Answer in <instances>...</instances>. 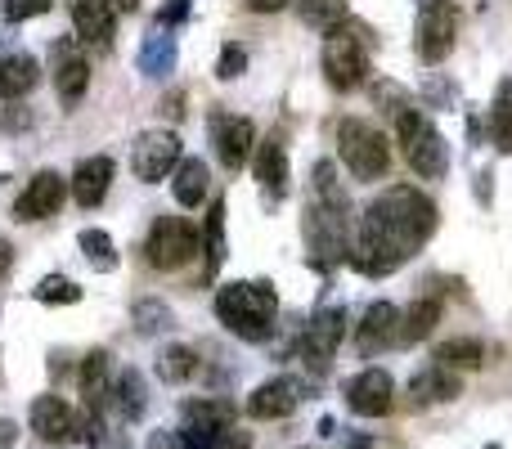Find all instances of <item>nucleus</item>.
Listing matches in <instances>:
<instances>
[{
    "label": "nucleus",
    "instance_id": "obj_47",
    "mask_svg": "<svg viewBox=\"0 0 512 449\" xmlns=\"http://www.w3.org/2000/svg\"><path fill=\"white\" fill-rule=\"evenodd\" d=\"M117 9H122V14H135V9H140V0H113Z\"/></svg>",
    "mask_w": 512,
    "mask_h": 449
},
{
    "label": "nucleus",
    "instance_id": "obj_2",
    "mask_svg": "<svg viewBox=\"0 0 512 449\" xmlns=\"http://www.w3.org/2000/svg\"><path fill=\"white\" fill-rule=\"evenodd\" d=\"M274 315H279V292H274V283L239 279L216 292V319H221L239 342H270Z\"/></svg>",
    "mask_w": 512,
    "mask_h": 449
},
{
    "label": "nucleus",
    "instance_id": "obj_42",
    "mask_svg": "<svg viewBox=\"0 0 512 449\" xmlns=\"http://www.w3.org/2000/svg\"><path fill=\"white\" fill-rule=\"evenodd\" d=\"M207 449H252V432H239V427H225V432H216V441Z\"/></svg>",
    "mask_w": 512,
    "mask_h": 449
},
{
    "label": "nucleus",
    "instance_id": "obj_36",
    "mask_svg": "<svg viewBox=\"0 0 512 449\" xmlns=\"http://www.w3.org/2000/svg\"><path fill=\"white\" fill-rule=\"evenodd\" d=\"M32 297L41 301V306H77L81 288L72 279H63V274H45V279L32 288Z\"/></svg>",
    "mask_w": 512,
    "mask_h": 449
},
{
    "label": "nucleus",
    "instance_id": "obj_30",
    "mask_svg": "<svg viewBox=\"0 0 512 449\" xmlns=\"http://www.w3.org/2000/svg\"><path fill=\"white\" fill-rule=\"evenodd\" d=\"M131 324H135V333L140 337H158V333H171V328H176V315H171L167 301L144 297V301H135L131 306Z\"/></svg>",
    "mask_w": 512,
    "mask_h": 449
},
{
    "label": "nucleus",
    "instance_id": "obj_48",
    "mask_svg": "<svg viewBox=\"0 0 512 449\" xmlns=\"http://www.w3.org/2000/svg\"><path fill=\"white\" fill-rule=\"evenodd\" d=\"M490 449H499V445H490Z\"/></svg>",
    "mask_w": 512,
    "mask_h": 449
},
{
    "label": "nucleus",
    "instance_id": "obj_15",
    "mask_svg": "<svg viewBox=\"0 0 512 449\" xmlns=\"http://www.w3.org/2000/svg\"><path fill=\"white\" fill-rule=\"evenodd\" d=\"M391 400H396V382H391L387 369H364L346 382V409L360 418L391 414Z\"/></svg>",
    "mask_w": 512,
    "mask_h": 449
},
{
    "label": "nucleus",
    "instance_id": "obj_4",
    "mask_svg": "<svg viewBox=\"0 0 512 449\" xmlns=\"http://www.w3.org/2000/svg\"><path fill=\"white\" fill-rule=\"evenodd\" d=\"M396 140L418 180H445V171H450V144L432 126V117H423L418 108L396 113Z\"/></svg>",
    "mask_w": 512,
    "mask_h": 449
},
{
    "label": "nucleus",
    "instance_id": "obj_16",
    "mask_svg": "<svg viewBox=\"0 0 512 449\" xmlns=\"http://www.w3.org/2000/svg\"><path fill=\"white\" fill-rule=\"evenodd\" d=\"M212 144H216V158H221L225 171H239L243 162L252 158V144H256V131L248 117L239 113H212Z\"/></svg>",
    "mask_w": 512,
    "mask_h": 449
},
{
    "label": "nucleus",
    "instance_id": "obj_25",
    "mask_svg": "<svg viewBox=\"0 0 512 449\" xmlns=\"http://www.w3.org/2000/svg\"><path fill=\"white\" fill-rule=\"evenodd\" d=\"M140 77H149V81H158V77H167L171 68H176V36L167 32V27H153L149 36H144V45H140Z\"/></svg>",
    "mask_w": 512,
    "mask_h": 449
},
{
    "label": "nucleus",
    "instance_id": "obj_43",
    "mask_svg": "<svg viewBox=\"0 0 512 449\" xmlns=\"http://www.w3.org/2000/svg\"><path fill=\"white\" fill-rule=\"evenodd\" d=\"M144 449H185V441H180V432H167V427H162V432H149V445Z\"/></svg>",
    "mask_w": 512,
    "mask_h": 449
},
{
    "label": "nucleus",
    "instance_id": "obj_31",
    "mask_svg": "<svg viewBox=\"0 0 512 449\" xmlns=\"http://www.w3.org/2000/svg\"><path fill=\"white\" fill-rule=\"evenodd\" d=\"M436 364H445V369H481L486 364V346L477 337H454V342L436 346Z\"/></svg>",
    "mask_w": 512,
    "mask_h": 449
},
{
    "label": "nucleus",
    "instance_id": "obj_22",
    "mask_svg": "<svg viewBox=\"0 0 512 449\" xmlns=\"http://www.w3.org/2000/svg\"><path fill=\"white\" fill-rule=\"evenodd\" d=\"M409 396H414L418 409L427 405H450V400L463 396L459 378H454V369H445V364H432V369L414 373V382H409Z\"/></svg>",
    "mask_w": 512,
    "mask_h": 449
},
{
    "label": "nucleus",
    "instance_id": "obj_6",
    "mask_svg": "<svg viewBox=\"0 0 512 449\" xmlns=\"http://www.w3.org/2000/svg\"><path fill=\"white\" fill-rule=\"evenodd\" d=\"M306 261L324 274L351 261V212L324 203L306 207Z\"/></svg>",
    "mask_w": 512,
    "mask_h": 449
},
{
    "label": "nucleus",
    "instance_id": "obj_28",
    "mask_svg": "<svg viewBox=\"0 0 512 449\" xmlns=\"http://www.w3.org/2000/svg\"><path fill=\"white\" fill-rule=\"evenodd\" d=\"M36 81H41V68H36L32 54H9V59H0V99H23Z\"/></svg>",
    "mask_w": 512,
    "mask_h": 449
},
{
    "label": "nucleus",
    "instance_id": "obj_11",
    "mask_svg": "<svg viewBox=\"0 0 512 449\" xmlns=\"http://www.w3.org/2000/svg\"><path fill=\"white\" fill-rule=\"evenodd\" d=\"M234 405L230 400H216V396H203V400H185L180 405V441L185 449H207L216 441V432L234 427Z\"/></svg>",
    "mask_w": 512,
    "mask_h": 449
},
{
    "label": "nucleus",
    "instance_id": "obj_14",
    "mask_svg": "<svg viewBox=\"0 0 512 449\" xmlns=\"http://www.w3.org/2000/svg\"><path fill=\"white\" fill-rule=\"evenodd\" d=\"M68 185L72 180H63L59 171H36L32 180H27V189L18 194V203H14V216L18 221H45V216H59V207H63V198H68Z\"/></svg>",
    "mask_w": 512,
    "mask_h": 449
},
{
    "label": "nucleus",
    "instance_id": "obj_41",
    "mask_svg": "<svg viewBox=\"0 0 512 449\" xmlns=\"http://www.w3.org/2000/svg\"><path fill=\"white\" fill-rule=\"evenodd\" d=\"M189 5H194V0H167V5H162V14H158V27H180L189 18Z\"/></svg>",
    "mask_w": 512,
    "mask_h": 449
},
{
    "label": "nucleus",
    "instance_id": "obj_26",
    "mask_svg": "<svg viewBox=\"0 0 512 449\" xmlns=\"http://www.w3.org/2000/svg\"><path fill=\"white\" fill-rule=\"evenodd\" d=\"M207 189H212V171H207L203 158H185L176 167V180H171V194H176L180 207H203Z\"/></svg>",
    "mask_w": 512,
    "mask_h": 449
},
{
    "label": "nucleus",
    "instance_id": "obj_45",
    "mask_svg": "<svg viewBox=\"0 0 512 449\" xmlns=\"http://www.w3.org/2000/svg\"><path fill=\"white\" fill-rule=\"evenodd\" d=\"M14 445H18V423L0 418V449H14Z\"/></svg>",
    "mask_w": 512,
    "mask_h": 449
},
{
    "label": "nucleus",
    "instance_id": "obj_38",
    "mask_svg": "<svg viewBox=\"0 0 512 449\" xmlns=\"http://www.w3.org/2000/svg\"><path fill=\"white\" fill-rule=\"evenodd\" d=\"M77 441L86 445V449H95V445H104V441H108V432H104V418H99V409H86V414L77 418Z\"/></svg>",
    "mask_w": 512,
    "mask_h": 449
},
{
    "label": "nucleus",
    "instance_id": "obj_44",
    "mask_svg": "<svg viewBox=\"0 0 512 449\" xmlns=\"http://www.w3.org/2000/svg\"><path fill=\"white\" fill-rule=\"evenodd\" d=\"M243 5H248L252 14H279V9H288L292 0H243Z\"/></svg>",
    "mask_w": 512,
    "mask_h": 449
},
{
    "label": "nucleus",
    "instance_id": "obj_3",
    "mask_svg": "<svg viewBox=\"0 0 512 449\" xmlns=\"http://www.w3.org/2000/svg\"><path fill=\"white\" fill-rule=\"evenodd\" d=\"M324 77L333 90H355L364 86V77H369V63H373V32L360 23H337L328 27L324 36Z\"/></svg>",
    "mask_w": 512,
    "mask_h": 449
},
{
    "label": "nucleus",
    "instance_id": "obj_33",
    "mask_svg": "<svg viewBox=\"0 0 512 449\" xmlns=\"http://www.w3.org/2000/svg\"><path fill=\"white\" fill-rule=\"evenodd\" d=\"M194 373H198V351L194 346H167V351L158 355V378L171 382V387L189 382Z\"/></svg>",
    "mask_w": 512,
    "mask_h": 449
},
{
    "label": "nucleus",
    "instance_id": "obj_19",
    "mask_svg": "<svg viewBox=\"0 0 512 449\" xmlns=\"http://www.w3.org/2000/svg\"><path fill=\"white\" fill-rule=\"evenodd\" d=\"M400 342V310L391 301H373L364 310V319L355 324V346L364 355H378L382 346H396Z\"/></svg>",
    "mask_w": 512,
    "mask_h": 449
},
{
    "label": "nucleus",
    "instance_id": "obj_29",
    "mask_svg": "<svg viewBox=\"0 0 512 449\" xmlns=\"http://www.w3.org/2000/svg\"><path fill=\"white\" fill-rule=\"evenodd\" d=\"M441 324V301L436 297H423L409 306V315H400V346H414L423 337H432V328Z\"/></svg>",
    "mask_w": 512,
    "mask_h": 449
},
{
    "label": "nucleus",
    "instance_id": "obj_12",
    "mask_svg": "<svg viewBox=\"0 0 512 449\" xmlns=\"http://www.w3.org/2000/svg\"><path fill=\"white\" fill-rule=\"evenodd\" d=\"M306 396H310V387L301 378H270L248 396V418H256V423L288 418V414H297Z\"/></svg>",
    "mask_w": 512,
    "mask_h": 449
},
{
    "label": "nucleus",
    "instance_id": "obj_7",
    "mask_svg": "<svg viewBox=\"0 0 512 449\" xmlns=\"http://www.w3.org/2000/svg\"><path fill=\"white\" fill-rule=\"evenodd\" d=\"M198 247H203L198 225H189L185 216H158L149 229V243H144V256L153 270H180L198 256Z\"/></svg>",
    "mask_w": 512,
    "mask_h": 449
},
{
    "label": "nucleus",
    "instance_id": "obj_9",
    "mask_svg": "<svg viewBox=\"0 0 512 449\" xmlns=\"http://www.w3.org/2000/svg\"><path fill=\"white\" fill-rule=\"evenodd\" d=\"M459 41V9L454 0H418V36L414 50L423 63H441Z\"/></svg>",
    "mask_w": 512,
    "mask_h": 449
},
{
    "label": "nucleus",
    "instance_id": "obj_23",
    "mask_svg": "<svg viewBox=\"0 0 512 449\" xmlns=\"http://www.w3.org/2000/svg\"><path fill=\"white\" fill-rule=\"evenodd\" d=\"M81 396H86V409H104L108 400H113V355L108 351H90L86 360H81Z\"/></svg>",
    "mask_w": 512,
    "mask_h": 449
},
{
    "label": "nucleus",
    "instance_id": "obj_21",
    "mask_svg": "<svg viewBox=\"0 0 512 449\" xmlns=\"http://www.w3.org/2000/svg\"><path fill=\"white\" fill-rule=\"evenodd\" d=\"M108 185H113V158H86L77 162V171H72V198H77L81 207H99L108 198Z\"/></svg>",
    "mask_w": 512,
    "mask_h": 449
},
{
    "label": "nucleus",
    "instance_id": "obj_5",
    "mask_svg": "<svg viewBox=\"0 0 512 449\" xmlns=\"http://www.w3.org/2000/svg\"><path fill=\"white\" fill-rule=\"evenodd\" d=\"M337 158L346 162L355 180H387L391 171V149L387 135L369 126L364 117H342L337 122Z\"/></svg>",
    "mask_w": 512,
    "mask_h": 449
},
{
    "label": "nucleus",
    "instance_id": "obj_8",
    "mask_svg": "<svg viewBox=\"0 0 512 449\" xmlns=\"http://www.w3.org/2000/svg\"><path fill=\"white\" fill-rule=\"evenodd\" d=\"M346 324H351V319H346L342 306H324L319 315H310L306 333H301V342H297V355L315 378H324V373L333 369V355L346 337Z\"/></svg>",
    "mask_w": 512,
    "mask_h": 449
},
{
    "label": "nucleus",
    "instance_id": "obj_17",
    "mask_svg": "<svg viewBox=\"0 0 512 449\" xmlns=\"http://www.w3.org/2000/svg\"><path fill=\"white\" fill-rule=\"evenodd\" d=\"M77 409L59 396H36L32 400V432L45 445H72L77 441Z\"/></svg>",
    "mask_w": 512,
    "mask_h": 449
},
{
    "label": "nucleus",
    "instance_id": "obj_35",
    "mask_svg": "<svg viewBox=\"0 0 512 449\" xmlns=\"http://www.w3.org/2000/svg\"><path fill=\"white\" fill-rule=\"evenodd\" d=\"M490 135H495L499 153H512V81H504L490 108Z\"/></svg>",
    "mask_w": 512,
    "mask_h": 449
},
{
    "label": "nucleus",
    "instance_id": "obj_1",
    "mask_svg": "<svg viewBox=\"0 0 512 449\" xmlns=\"http://www.w3.org/2000/svg\"><path fill=\"white\" fill-rule=\"evenodd\" d=\"M436 203L414 185H391L364 207L360 234L351 243V265L369 279L396 274L427 238L436 234Z\"/></svg>",
    "mask_w": 512,
    "mask_h": 449
},
{
    "label": "nucleus",
    "instance_id": "obj_13",
    "mask_svg": "<svg viewBox=\"0 0 512 449\" xmlns=\"http://www.w3.org/2000/svg\"><path fill=\"white\" fill-rule=\"evenodd\" d=\"M50 59H54V90H59V99L68 108H77L81 95H86V86H90L86 54H81V45L72 41V36H59V41L50 45Z\"/></svg>",
    "mask_w": 512,
    "mask_h": 449
},
{
    "label": "nucleus",
    "instance_id": "obj_18",
    "mask_svg": "<svg viewBox=\"0 0 512 449\" xmlns=\"http://www.w3.org/2000/svg\"><path fill=\"white\" fill-rule=\"evenodd\" d=\"M72 9V27L86 45L95 50H113V36H117V5L113 0H68Z\"/></svg>",
    "mask_w": 512,
    "mask_h": 449
},
{
    "label": "nucleus",
    "instance_id": "obj_10",
    "mask_svg": "<svg viewBox=\"0 0 512 449\" xmlns=\"http://www.w3.org/2000/svg\"><path fill=\"white\" fill-rule=\"evenodd\" d=\"M180 135L176 131H140L131 144V171L144 185H158L180 167Z\"/></svg>",
    "mask_w": 512,
    "mask_h": 449
},
{
    "label": "nucleus",
    "instance_id": "obj_39",
    "mask_svg": "<svg viewBox=\"0 0 512 449\" xmlns=\"http://www.w3.org/2000/svg\"><path fill=\"white\" fill-rule=\"evenodd\" d=\"M243 68H248V54H243V45H225L221 50V63H216V77L221 81H234V77H243Z\"/></svg>",
    "mask_w": 512,
    "mask_h": 449
},
{
    "label": "nucleus",
    "instance_id": "obj_32",
    "mask_svg": "<svg viewBox=\"0 0 512 449\" xmlns=\"http://www.w3.org/2000/svg\"><path fill=\"white\" fill-rule=\"evenodd\" d=\"M77 243H81V256L90 261V270H99V274L117 270V247H113V238H108V229H81Z\"/></svg>",
    "mask_w": 512,
    "mask_h": 449
},
{
    "label": "nucleus",
    "instance_id": "obj_24",
    "mask_svg": "<svg viewBox=\"0 0 512 449\" xmlns=\"http://www.w3.org/2000/svg\"><path fill=\"white\" fill-rule=\"evenodd\" d=\"M113 405L126 423H140L149 414V382H144L140 369H122L113 378Z\"/></svg>",
    "mask_w": 512,
    "mask_h": 449
},
{
    "label": "nucleus",
    "instance_id": "obj_37",
    "mask_svg": "<svg viewBox=\"0 0 512 449\" xmlns=\"http://www.w3.org/2000/svg\"><path fill=\"white\" fill-rule=\"evenodd\" d=\"M301 18H306L310 27H337L346 23V0H301Z\"/></svg>",
    "mask_w": 512,
    "mask_h": 449
},
{
    "label": "nucleus",
    "instance_id": "obj_46",
    "mask_svg": "<svg viewBox=\"0 0 512 449\" xmlns=\"http://www.w3.org/2000/svg\"><path fill=\"white\" fill-rule=\"evenodd\" d=\"M9 265H14V247L0 238V274H9Z\"/></svg>",
    "mask_w": 512,
    "mask_h": 449
},
{
    "label": "nucleus",
    "instance_id": "obj_40",
    "mask_svg": "<svg viewBox=\"0 0 512 449\" xmlns=\"http://www.w3.org/2000/svg\"><path fill=\"white\" fill-rule=\"evenodd\" d=\"M54 0H5V18L9 23H27V18H41Z\"/></svg>",
    "mask_w": 512,
    "mask_h": 449
},
{
    "label": "nucleus",
    "instance_id": "obj_20",
    "mask_svg": "<svg viewBox=\"0 0 512 449\" xmlns=\"http://www.w3.org/2000/svg\"><path fill=\"white\" fill-rule=\"evenodd\" d=\"M256 185L265 189V198L270 203H279L283 194H288V180H292V167H288V144L279 140V135H270L265 144H256Z\"/></svg>",
    "mask_w": 512,
    "mask_h": 449
},
{
    "label": "nucleus",
    "instance_id": "obj_34",
    "mask_svg": "<svg viewBox=\"0 0 512 449\" xmlns=\"http://www.w3.org/2000/svg\"><path fill=\"white\" fill-rule=\"evenodd\" d=\"M315 203L337 207V212H351V198H346L342 180H337L333 162H315Z\"/></svg>",
    "mask_w": 512,
    "mask_h": 449
},
{
    "label": "nucleus",
    "instance_id": "obj_27",
    "mask_svg": "<svg viewBox=\"0 0 512 449\" xmlns=\"http://www.w3.org/2000/svg\"><path fill=\"white\" fill-rule=\"evenodd\" d=\"M203 252H207L203 274L216 279L225 256H230V243H225V198H212V212H207V221H203Z\"/></svg>",
    "mask_w": 512,
    "mask_h": 449
}]
</instances>
